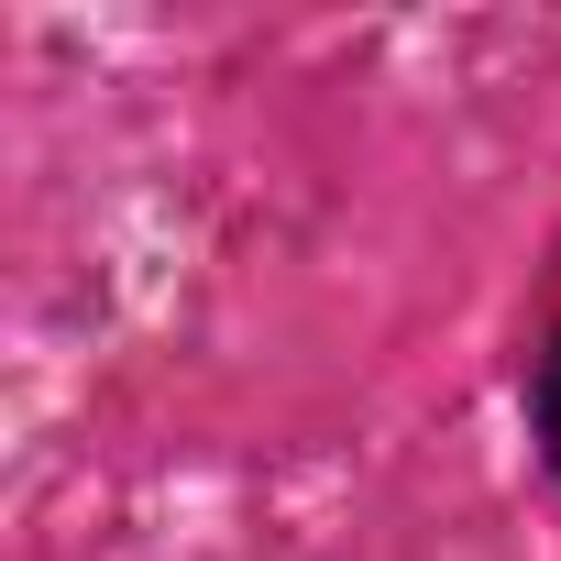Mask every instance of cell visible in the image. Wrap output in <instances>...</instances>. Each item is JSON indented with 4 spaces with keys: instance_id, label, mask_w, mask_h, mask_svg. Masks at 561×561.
<instances>
[{
    "instance_id": "obj_1",
    "label": "cell",
    "mask_w": 561,
    "mask_h": 561,
    "mask_svg": "<svg viewBox=\"0 0 561 561\" xmlns=\"http://www.w3.org/2000/svg\"><path fill=\"white\" fill-rule=\"evenodd\" d=\"M539 440H550V462H561V342H550V364H539Z\"/></svg>"
}]
</instances>
